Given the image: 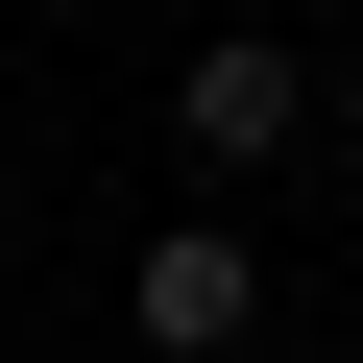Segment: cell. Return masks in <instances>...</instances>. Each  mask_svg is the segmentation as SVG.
Returning a JSON list of instances; mask_svg holds the SVG:
<instances>
[{
  "label": "cell",
  "mask_w": 363,
  "mask_h": 363,
  "mask_svg": "<svg viewBox=\"0 0 363 363\" xmlns=\"http://www.w3.org/2000/svg\"><path fill=\"white\" fill-rule=\"evenodd\" d=\"M315 121V49H267V25H218V49H169V145H194V169H267Z\"/></svg>",
  "instance_id": "1"
},
{
  "label": "cell",
  "mask_w": 363,
  "mask_h": 363,
  "mask_svg": "<svg viewBox=\"0 0 363 363\" xmlns=\"http://www.w3.org/2000/svg\"><path fill=\"white\" fill-rule=\"evenodd\" d=\"M121 315H145V363H242V315H267V242H242V218L145 242V267H121Z\"/></svg>",
  "instance_id": "2"
}]
</instances>
